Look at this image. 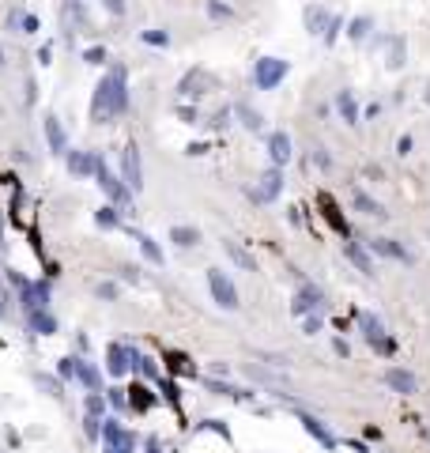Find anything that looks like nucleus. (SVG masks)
Segmentation results:
<instances>
[{
    "label": "nucleus",
    "mask_w": 430,
    "mask_h": 453,
    "mask_svg": "<svg viewBox=\"0 0 430 453\" xmlns=\"http://www.w3.org/2000/svg\"><path fill=\"white\" fill-rule=\"evenodd\" d=\"M321 208H325V219H328V223H333L340 235H347V223H344V216H340V208H336L333 196H321Z\"/></svg>",
    "instance_id": "obj_1"
},
{
    "label": "nucleus",
    "mask_w": 430,
    "mask_h": 453,
    "mask_svg": "<svg viewBox=\"0 0 430 453\" xmlns=\"http://www.w3.org/2000/svg\"><path fill=\"white\" fill-rule=\"evenodd\" d=\"M389 385H393V389H400V393H415V378H412V374H404V370H389Z\"/></svg>",
    "instance_id": "obj_2"
},
{
    "label": "nucleus",
    "mask_w": 430,
    "mask_h": 453,
    "mask_svg": "<svg viewBox=\"0 0 430 453\" xmlns=\"http://www.w3.org/2000/svg\"><path fill=\"white\" fill-rule=\"evenodd\" d=\"M378 249H381V253H389V257H404V261H407V253H404L400 246H393V242H378Z\"/></svg>",
    "instance_id": "obj_3"
},
{
    "label": "nucleus",
    "mask_w": 430,
    "mask_h": 453,
    "mask_svg": "<svg viewBox=\"0 0 430 453\" xmlns=\"http://www.w3.org/2000/svg\"><path fill=\"white\" fill-rule=\"evenodd\" d=\"M426 98H430V95H426Z\"/></svg>",
    "instance_id": "obj_4"
}]
</instances>
